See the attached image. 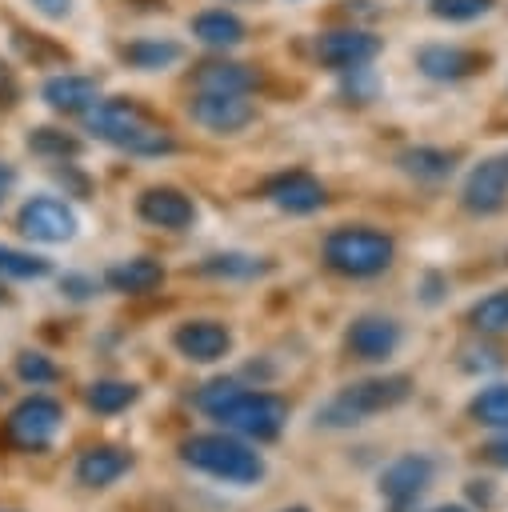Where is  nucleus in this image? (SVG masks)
I'll return each instance as SVG.
<instances>
[{"instance_id": "3", "label": "nucleus", "mask_w": 508, "mask_h": 512, "mask_svg": "<svg viewBox=\"0 0 508 512\" xmlns=\"http://www.w3.org/2000/svg\"><path fill=\"white\" fill-rule=\"evenodd\" d=\"M416 380L408 372H388V376H364L344 384L340 392H332L320 408H316V424L320 428H356L368 416L392 412L412 396Z\"/></svg>"}, {"instance_id": "4", "label": "nucleus", "mask_w": 508, "mask_h": 512, "mask_svg": "<svg viewBox=\"0 0 508 512\" xmlns=\"http://www.w3.org/2000/svg\"><path fill=\"white\" fill-rule=\"evenodd\" d=\"M180 460L192 472H204V476L236 484V488L260 484L264 472H268L264 456L236 432H196V436H188L180 444Z\"/></svg>"}, {"instance_id": "32", "label": "nucleus", "mask_w": 508, "mask_h": 512, "mask_svg": "<svg viewBox=\"0 0 508 512\" xmlns=\"http://www.w3.org/2000/svg\"><path fill=\"white\" fill-rule=\"evenodd\" d=\"M504 364V352L496 344H468L460 348V368L464 372H492Z\"/></svg>"}, {"instance_id": "31", "label": "nucleus", "mask_w": 508, "mask_h": 512, "mask_svg": "<svg viewBox=\"0 0 508 512\" xmlns=\"http://www.w3.org/2000/svg\"><path fill=\"white\" fill-rule=\"evenodd\" d=\"M428 8L436 20H476L492 8V0H432Z\"/></svg>"}, {"instance_id": "42", "label": "nucleus", "mask_w": 508, "mask_h": 512, "mask_svg": "<svg viewBox=\"0 0 508 512\" xmlns=\"http://www.w3.org/2000/svg\"><path fill=\"white\" fill-rule=\"evenodd\" d=\"M0 304H4V292H0Z\"/></svg>"}, {"instance_id": "21", "label": "nucleus", "mask_w": 508, "mask_h": 512, "mask_svg": "<svg viewBox=\"0 0 508 512\" xmlns=\"http://www.w3.org/2000/svg\"><path fill=\"white\" fill-rule=\"evenodd\" d=\"M192 36L208 48H236L244 40V20L224 8H204L192 16Z\"/></svg>"}, {"instance_id": "29", "label": "nucleus", "mask_w": 508, "mask_h": 512, "mask_svg": "<svg viewBox=\"0 0 508 512\" xmlns=\"http://www.w3.org/2000/svg\"><path fill=\"white\" fill-rule=\"evenodd\" d=\"M28 148L36 156H48V160H72L80 152V140L60 132V128H32L28 132Z\"/></svg>"}, {"instance_id": "25", "label": "nucleus", "mask_w": 508, "mask_h": 512, "mask_svg": "<svg viewBox=\"0 0 508 512\" xmlns=\"http://www.w3.org/2000/svg\"><path fill=\"white\" fill-rule=\"evenodd\" d=\"M468 416H472L480 428H504V432H508V380L484 384V388L472 396Z\"/></svg>"}, {"instance_id": "30", "label": "nucleus", "mask_w": 508, "mask_h": 512, "mask_svg": "<svg viewBox=\"0 0 508 512\" xmlns=\"http://www.w3.org/2000/svg\"><path fill=\"white\" fill-rule=\"evenodd\" d=\"M16 376L24 384H32V388H44V384L60 380V368L52 364V356H44L36 348H24V352H16Z\"/></svg>"}, {"instance_id": "8", "label": "nucleus", "mask_w": 508, "mask_h": 512, "mask_svg": "<svg viewBox=\"0 0 508 512\" xmlns=\"http://www.w3.org/2000/svg\"><path fill=\"white\" fill-rule=\"evenodd\" d=\"M16 228L36 244H64L76 236V212L56 196H32L20 204Z\"/></svg>"}, {"instance_id": "9", "label": "nucleus", "mask_w": 508, "mask_h": 512, "mask_svg": "<svg viewBox=\"0 0 508 512\" xmlns=\"http://www.w3.org/2000/svg\"><path fill=\"white\" fill-rule=\"evenodd\" d=\"M188 116L208 132L232 136L256 120V104L244 92H196L188 104Z\"/></svg>"}, {"instance_id": "36", "label": "nucleus", "mask_w": 508, "mask_h": 512, "mask_svg": "<svg viewBox=\"0 0 508 512\" xmlns=\"http://www.w3.org/2000/svg\"><path fill=\"white\" fill-rule=\"evenodd\" d=\"M12 104H16V80L0 64V108H12Z\"/></svg>"}, {"instance_id": "13", "label": "nucleus", "mask_w": 508, "mask_h": 512, "mask_svg": "<svg viewBox=\"0 0 508 512\" xmlns=\"http://www.w3.org/2000/svg\"><path fill=\"white\" fill-rule=\"evenodd\" d=\"M380 52V40L360 32V28H336V32H324L316 40V60L332 72H352V68H364L372 56Z\"/></svg>"}, {"instance_id": "26", "label": "nucleus", "mask_w": 508, "mask_h": 512, "mask_svg": "<svg viewBox=\"0 0 508 512\" xmlns=\"http://www.w3.org/2000/svg\"><path fill=\"white\" fill-rule=\"evenodd\" d=\"M124 64L140 68V72H156V68H168L180 60V44L176 40H132L120 48Z\"/></svg>"}, {"instance_id": "16", "label": "nucleus", "mask_w": 508, "mask_h": 512, "mask_svg": "<svg viewBox=\"0 0 508 512\" xmlns=\"http://www.w3.org/2000/svg\"><path fill=\"white\" fill-rule=\"evenodd\" d=\"M264 196L280 212H292V216H308V212L324 208V200H328L324 184L316 176H308V172H280V176H272L264 184Z\"/></svg>"}, {"instance_id": "6", "label": "nucleus", "mask_w": 508, "mask_h": 512, "mask_svg": "<svg viewBox=\"0 0 508 512\" xmlns=\"http://www.w3.org/2000/svg\"><path fill=\"white\" fill-rule=\"evenodd\" d=\"M64 428V404L52 396H24L8 416H4V440L16 452H44Z\"/></svg>"}, {"instance_id": "34", "label": "nucleus", "mask_w": 508, "mask_h": 512, "mask_svg": "<svg viewBox=\"0 0 508 512\" xmlns=\"http://www.w3.org/2000/svg\"><path fill=\"white\" fill-rule=\"evenodd\" d=\"M16 48H20L24 56H32L36 64H44V60H64V52H60L56 44H44V40H28V36H16Z\"/></svg>"}, {"instance_id": "10", "label": "nucleus", "mask_w": 508, "mask_h": 512, "mask_svg": "<svg viewBox=\"0 0 508 512\" xmlns=\"http://www.w3.org/2000/svg\"><path fill=\"white\" fill-rule=\"evenodd\" d=\"M460 204L472 216H492L508 204V152L488 156L468 172V180L460 188Z\"/></svg>"}, {"instance_id": "2", "label": "nucleus", "mask_w": 508, "mask_h": 512, "mask_svg": "<svg viewBox=\"0 0 508 512\" xmlns=\"http://www.w3.org/2000/svg\"><path fill=\"white\" fill-rule=\"evenodd\" d=\"M84 124L96 140L128 156H168L176 148L172 132L160 120H152L136 100H96L84 112Z\"/></svg>"}, {"instance_id": "37", "label": "nucleus", "mask_w": 508, "mask_h": 512, "mask_svg": "<svg viewBox=\"0 0 508 512\" xmlns=\"http://www.w3.org/2000/svg\"><path fill=\"white\" fill-rule=\"evenodd\" d=\"M32 4H36V8L44 12V16H64L72 0H32Z\"/></svg>"}, {"instance_id": "22", "label": "nucleus", "mask_w": 508, "mask_h": 512, "mask_svg": "<svg viewBox=\"0 0 508 512\" xmlns=\"http://www.w3.org/2000/svg\"><path fill=\"white\" fill-rule=\"evenodd\" d=\"M396 168H400L404 176H412V180H448V176L456 172V152H448V148H428V144L404 148V152L396 156Z\"/></svg>"}, {"instance_id": "39", "label": "nucleus", "mask_w": 508, "mask_h": 512, "mask_svg": "<svg viewBox=\"0 0 508 512\" xmlns=\"http://www.w3.org/2000/svg\"><path fill=\"white\" fill-rule=\"evenodd\" d=\"M8 184H12V168H8V164H0V200H4Z\"/></svg>"}, {"instance_id": "38", "label": "nucleus", "mask_w": 508, "mask_h": 512, "mask_svg": "<svg viewBox=\"0 0 508 512\" xmlns=\"http://www.w3.org/2000/svg\"><path fill=\"white\" fill-rule=\"evenodd\" d=\"M440 284H444L440 276H428V292H424V300H428V304H436V300H440V292H436Z\"/></svg>"}, {"instance_id": "23", "label": "nucleus", "mask_w": 508, "mask_h": 512, "mask_svg": "<svg viewBox=\"0 0 508 512\" xmlns=\"http://www.w3.org/2000/svg\"><path fill=\"white\" fill-rule=\"evenodd\" d=\"M140 400V388L132 380H92L84 392V404L96 416H120Z\"/></svg>"}, {"instance_id": "35", "label": "nucleus", "mask_w": 508, "mask_h": 512, "mask_svg": "<svg viewBox=\"0 0 508 512\" xmlns=\"http://www.w3.org/2000/svg\"><path fill=\"white\" fill-rule=\"evenodd\" d=\"M480 456H484L488 464H496V468H508V432L496 436V440H488V444L480 448Z\"/></svg>"}, {"instance_id": "28", "label": "nucleus", "mask_w": 508, "mask_h": 512, "mask_svg": "<svg viewBox=\"0 0 508 512\" xmlns=\"http://www.w3.org/2000/svg\"><path fill=\"white\" fill-rule=\"evenodd\" d=\"M48 272H52V264H48L44 256L0 244V276H8V280H40V276H48Z\"/></svg>"}, {"instance_id": "7", "label": "nucleus", "mask_w": 508, "mask_h": 512, "mask_svg": "<svg viewBox=\"0 0 508 512\" xmlns=\"http://www.w3.org/2000/svg\"><path fill=\"white\" fill-rule=\"evenodd\" d=\"M432 476H436L432 456H424V452H404V456H396V460L380 472L376 488H380V496L392 504V512H408V508L428 492Z\"/></svg>"}, {"instance_id": "33", "label": "nucleus", "mask_w": 508, "mask_h": 512, "mask_svg": "<svg viewBox=\"0 0 508 512\" xmlns=\"http://www.w3.org/2000/svg\"><path fill=\"white\" fill-rule=\"evenodd\" d=\"M96 288H100V284H96L92 276H84V272H64V276H60V292H64L68 300H92Z\"/></svg>"}, {"instance_id": "15", "label": "nucleus", "mask_w": 508, "mask_h": 512, "mask_svg": "<svg viewBox=\"0 0 508 512\" xmlns=\"http://www.w3.org/2000/svg\"><path fill=\"white\" fill-rule=\"evenodd\" d=\"M132 464H136V456H132L128 448H116V444H92V448H84V452L76 456L72 476H76L80 488H92V492H96V488H112L120 476H128Z\"/></svg>"}, {"instance_id": "5", "label": "nucleus", "mask_w": 508, "mask_h": 512, "mask_svg": "<svg viewBox=\"0 0 508 512\" xmlns=\"http://www.w3.org/2000/svg\"><path fill=\"white\" fill-rule=\"evenodd\" d=\"M392 256H396L392 236L380 228H368V224H344V228H332L324 236V264L340 276H352V280H368V276L388 272Z\"/></svg>"}, {"instance_id": "1", "label": "nucleus", "mask_w": 508, "mask_h": 512, "mask_svg": "<svg viewBox=\"0 0 508 512\" xmlns=\"http://www.w3.org/2000/svg\"><path fill=\"white\" fill-rule=\"evenodd\" d=\"M196 408L224 424V432H236L252 444H268L288 424V404L276 392L244 388L236 376H216L196 392Z\"/></svg>"}, {"instance_id": "41", "label": "nucleus", "mask_w": 508, "mask_h": 512, "mask_svg": "<svg viewBox=\"0 0 508 512\" xmlns=\"http://www.w3.org/2000/svg\"><path fill=\"white\" fill-rule=\"evenodd\" d=\"M276 512H308L304 504H292V508H276Z\"/></svg>"}, {"instance_id": "17", "label": "nucleus", "mask_w": 508, "mask_h": 512, "mask_svg": "<svg viewBox=\"0 0 508 512\" xmlns=\"http://www.w3.org/2000/svg\"><path fill=\"white\" fill-rule=\"evenodd\" d=\"M416 68L428 80H464L484 68V56L472 48H456V44H424L416 52Z\"/></svg>"}, {"instance_id": "18", "label": "nucleus", "mask_w": 508, "mask_h": 512, "mask_svg": "<svg viewBox=\"0 0 508 512\" xmlns=\"http://www.w3.org/2000/svg\"><path fill=\"white\" fill-rule=\"evenodd\" d=\"M40 96H44V100H48V108H56V112H88V108L100 100V84H96L92 76L64 72V76L44 80Z\"/></svg>"}, {"instance_id": "40", "label": "nucleus", "mask_w": 508, "mask_h": 512, "mask_svg": "<svg viewBox=\"0 0 508 512\" xmlns=\"http://www.w3.org/2000/svg\"><path fill=\"white\" fill-rule=\"evenodd\" d=\"M432 512H472L468 504H440V508H432Z\"/></svg>"}, {"instance_id": "11", "label": "nucleus", "mask_w": 508, "mask_h": 512, "mask_svg": "<svg viewBox=\"0 0 508 512\" xmlns=\"http://www.w3.org/2000/svg\"><path fill=\"white\" fill-rule=\"evenodd\" d=\"M400 340H404L400 324H396L392 316H384V312H364V316H356V320L348 324V332H344V348H348L356 360H368V364L388 360V356L400 348Z\"/></svg>"}, {"instance_id": "14", "label": "nucleus", "mask_w": 508, "mask_h": 512, "mask_svg": "<svg viewBox=\"0 0 508 512\" xmlns=\"http://www.w3.org/2000/svg\"><path fill=\"white\" fill-rule=\"evenodd\" d=\"M136 216L152 228H168V232H184L196 224V204L192 196H184L180 188H144L140 200H136Z\"/></svg>"}, {"instance_id": "20", "label": "nucleus", "mask_w": 508, "mask_h": 512, "mask_svg": "<svg viewBox=\"0 0 508 512\" xmlns=\"http://www.w3.org/2000/svg\"><path fill=\"white\" fill-rule=\"evenodd\" d=\"M256 80H260L256 68L236 64V60H208L192 76L196 92H244V96L256 88Z\"/></svg>"}, {"instance_id": "12", "label": "nucleus", "mask_w": 508, "mask_h": 512, "mask_svg": "<svg viewBox=\"0 0 508 512\" xmlns=\"http://www.w3.org/2000/svg\"><path fill=\"white\" fill-rule=\"evenodd\" d=\"M172 348L192 364H216L232 352V332L220 320H184L172 332Z\"/></svg>"}, {"instance_id": "19", "label": "nucleus", "mask_w": 508, "mask_h": 512, "mask_svg": "<svg viewBox=\"0 0 508 512\" xmlns=\"http://www.w3.org/2000/svg\"><path fill=\"white\" fill-rule=\"evenodd\" d=\"M104 284L120 296H144V292H156L164 284V268L148 256H132V260H116L108 272H104Z\"/></svg>"}, {"instance_id": "24", "label": "nucleus", "mask_w": 508, "mask_h": 512, "mask_svg": "<svg viewBox=\"0 0 508 512\" xmlns=\"http://www.w3.org/2000/svg\"><path fill=\"white\" fill-rule=\"evenodd\" d=\"M264 272H268V260L248 252H212L200 260V276H216V280H256Z\"/></svg>"}, {"instance_id": "27", "label": "nucleus", "mask_w": 508, "mask_h": 512, "mask_svg": "<svg viewBox=\"0 0 508 512\" xmlns=\"http://www.w3.org/2000/svg\"><path fill=\"white\" fill-rule=\"evenodd\" d=\"M468 324H472L476 332H488V336L508 332V288H496V292L480 296V300L468 308Z\"/></svg>"}]
</instances>
